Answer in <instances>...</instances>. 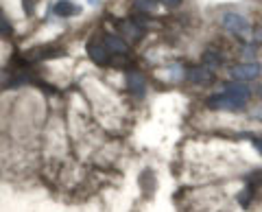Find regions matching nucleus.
<instances>
[{
  "mask_svg": "<svg viewBox=\"0 0 262 212\" xmlns=\"http://www.w3.org/2000/svg\"><path fill=\"white\" fill-rule=\"evenodd\" d=\"M206 105L210 110H214V112H232V114L247 110V101H241V99H236V96L227 94V92L210 96V99L206 101Z\"/></svg>",
  "mask_w": 262,
  "mask_h": 212,
  "instance_id": "f257e3e1",
  "label": "nucleus"
},
{
  "mask_svg": "<svg viewBox=\"0 0 262 212\" xmlns=\"http://www.w3.org/2000/svg\"><path fill=\"white\" fill-rule=\"evenodd\" d=\"M262 75V66L258 61H245V63H236L232 68V79L234 81H253Z\"/></svg>",
  "mask_w": 262,
  "mask_h": 212,
  "instance_id": "f03ea898",
  "label": "nucleus"
},
{
  "mask_svg": "<svg viewBox=\"0 0 262 212\" xmlns=\"http://www.w3.org/2000/svg\"><path fill=\"white\" fill-rule=\"evenodd\" d=\"M221 24H223V29H227L229 33H234V35H245V33H249V22L245 15L241 13H225L223 18H221Z\"/></svg>",
  "mask_w": 262,
  "mask_h": 212,
  "instance_id": "7ed1b4c3",
  "label": "nucleus"
},
{
  "mask_svg": "<svg viewBox=\"0 0 262 212\" xmlns=\"http://www.w3.org/2000/svg\"><path fill=\"white\" fill-rule=\"evenodd\" d=\"M85 48H88L90 59H92L96 66H107V63H110V51H107V46H105L103 42H98L96 37L90 39Z\"/></svg>",
  "mask_w": 262,
  "mask_h": 212,
  "instance_id": "20e7f679",
  "label": "nucleus"
},
{
  "mask_svg": "<svg viewBox=\"0 0 262 212\" xmlns=\"http://www.w3.org/2000/svg\"><path fill=\"white\" fill-rule=\"evenodd\" d=\"M127 88H129V92L134 94L136 99H144V94H146V77L142 75V72H138V70H131L127 75Z\"/></svg>",
  "mask_w": 262,
  "mask_h": 212,
  "instance_id": "39448f33",
  "label": "nucleus"
},
{
  "mask_svg": "<svg viewBox=\"0 0 262 212\" xmlns=\"http://www.w3.org/2000/svg\"><path fill=\"white\" fill-rule=\"evenodd\" d=\"M53 11H55L57 18H75V15L81 13V7L75 5L72 0H57Z\"/></svg>",
  "mask_w": 262,
  "mask_h": 212,
  "instance_id": "423d86ee",
  "label": "nucleus"
},
{
  "mask_svg": "<svg viewBox=\"0 0 262 212\" xmlns=\"http://www.w3.org/2000/svg\"><path fill=\"white\" fill-rule=\"evenodd\" d=\"M103 44L107 46V51H110V53H114V55H127V53H129V44H127L120 35L107 33V35L103 37Z\"/></svg>",
  "mask_w": 262,
  "mask_h": 212,
  "instance_id": "0eeeda50",
  "label": "nucleus"
},
{
  "mask_svg": "<svg viewBox=\"0 0 262 212\" xmlns=\"http://www.w3.org/2000/svg\"><path fill=\"white\" fill-rule=\"evenodd\" d=\"M223 88H225L223 92L232 94V96H236V99H241V101H249V96H251V90L245 86V81H229V83H225Z\"/></svg>",
  "mask_w": 262,
  "mask_h": 212,
  "instance_id": "6e6552de",
  "label": "nucleus"
},
{
  "mask_svg": "<svg viewBox=\"0 0 262 212\" xmlns=\"http://www.w3.org/2000/svg\"><path fill=\"white\" fill-rule=\"evenodd\" d=\"M188 79H190L194 86H208V83H212V70L206 66L190 68L188 70Z\"/></svg>",
  "mask_w": 262,
  "mask_h": 212,
  "instance_id": "1a4fd4ad",
  "label": "nucleus"
},
{
  "mask_svg": "<svg viewBox=\"0 0 262 212\" xmlns=\"http://www.w3.org/2000/svg\"><path fill=\"white\" fill-rule=\"evenodd\" d=\"M118 29H120V33L122 35H129L131 39H140L142 37V27L138 22H134V20H125V22H120L118 24Z\"/></svg>",
  "mask_w": 262,
  "mask_h": 212,
  "instance_id": "9d476101",
  "label": "nucleus"
},
{
  "mask_svg": "<svg viewBox=\"0 0 262 212\" xmlns=\"http://www.w3.org/2000/svg\"><path fill=\"white\" fill-rule=\"evenodd\" d=\"M203 66L210 68V70H216L219 66H223V55H221L219 51L208 48V51L203 53Z\"/></svg>",
  "mask_w": 262,
  "mask_h": 212,
  "instance_id": "9b49d317",
  "label": "nucleus"
},
{
  "mask_svg": "<svg viewBox=\"0 0 262 212\" xmlns=\"http://www.w3.org/2000/svg\"><path fill=\"white\" fill-rule=\"evenodd\" d=\"M140 188L144 193H153L155 188H158V182H155L153 171H144V173L140 175Z\"/></svg>",
  "mask_w": 262,
  "mask_h": 212,
  "instance_id": "f8f14e48",
  "label": "nucleus"
},
{
  "mask_svg": "<svg viewBox=\"0 0 262 212\" xmlns=\"http://www.w3.org/2000/svg\"><path fill=\"white\" fill-rule=\"evenodd\" d=\"M158 0H134V9L140 13H153L158 9Z\"/></svg>",
  "mask_w": 262,
  "mask_h": 212,
  "instance_id": "ddd939ff",
  "label": "nucleus"
},
{
  "mask_svg": "<svg viewBox=\"0 0 262 212\" xmlns=\"http://www.w3.org/2000/svg\"><path fill=\"white\" fill-rule=\"evenodd\" d=\"M0 35H3V37L11 35V24H9V20H7L3 13H0Z\"/></svg>",
  "mask_w": 262,
  "mask_h": 212,
  "instance_id": "4468645a",
  "label": "nucleus"
},
{
  "mask_svg": "<svg viewBox=\"0 0 262 212\" xmlns=\"http://www.w3.org/2000/svg\"><path fill=\"white\" fill-rule=\"evenodd\" d=\"M253 197V193H251V186H247L243 193H241V197H238V201H241V206L243 208H247L249 206V199Z\"/></svg>",
  "mask_w": 262,
  "mask_h": 212,
  "instance_id": "2eb2a0df",
  "label": "nucleus"
},
{
  "mask_svg": "<svg viewBox=\"0 0 262 212\" xmlns=\"http://www.w3.org/2000/svg\"><path fill=\"white\" fill-rule=\"evenodd\" d=\"M247 138H249V140H251V144L256 146V149H258V153L262 156V138H260V136H253V134H247Z\"/></svg>",
  "mask_w": 262,
  "mask_h": 212,
  "instance_id": "dca6fc26",
  "label": "nucleus"
},
{
  "mask_svg": "<svg viewBox=\"0 0 262 212\" xmlns=\"http://www.w3.org/2000/svg\"><path fill=\"white\" fill-rule=\"evenodd\" d=\"M24 11H27L29 15H33V13H35V5H33V0H24Z\"/></svg>",
  "mask_w": 262,
  "mask_h": 212,
  "instance_id": "f3484780",
  "label": "nucleus"
},
{
  "mask_svg": "<svg viewBox=\"0 0 262 212\" xmlns=\"http://www.w3.org/2000/svg\"><path fill=\"white\" fill-rule=\"evenodd\" d=\"M160 5H164V7H179L182 5V0H158Z\"/></svg>",
  "mask_w": 262,
  "mask_h": 212,
  "instance_id": "a211bd4d",
  "label": "nucleus"
},
{
  "mask_svg": "<svg viewBox=\"0 0 262 212\" xmlns=\"http://www.w3.org/2000/svg\"><path fill=\"white\" fill-rule=\"evenodd\" d=\"M253 39H256V42H258V44H262V29L258 31V33H256V35H253Z\"/></svg>",
  "mask_w": 262,
  "mask_h": 212,
  "instance_id": "6ab92c4d",
  "label": "nucleus"
},
{
  "mask_svg": "<svg viewBox=\"0 0 262 212\" xmlns=\"http://www.w3.org/2000/svg\"><path fill=\"white\" fill-rule=\"evenodd\" d=\"M253 116H256L258 120H262V110H256V112H253Z\"/></svg>",
  "mask_w": 262,
  "mask_h": 212,
  "instance_id": "aec40b11",
  "label": "nucleus"
},
{
  "mask_svg": "<svg viewBox=\"0 0 262 212\" xmlns=\"http://www.w3.org/2000/svg\"><path fill=\"white\" fill-rule=\"evenodd\" d=\"M88 3L92 5V7H96V5H101V0H88Z\"/></svg>",
  "mask_w": 262,
  "mask_h": 212,
  "instance_id": "412c9836",
  "label": "nucleus"
},
{
  "mask_svg": "<svg viewBox=\"0 0 262 212\" xmlns=\"http://www.w3.org/2000/svg\"><path fill=\"white\" fill-rule=\"evenodd\" d=\"M258 96H260V101H262V86L258 88Z\"/></svg>",
  "mask_w": 262,
  "mask_h": 212,
  "instance_id": "4be33fe9",
  "label": "nucleus"
}]
</instances>
